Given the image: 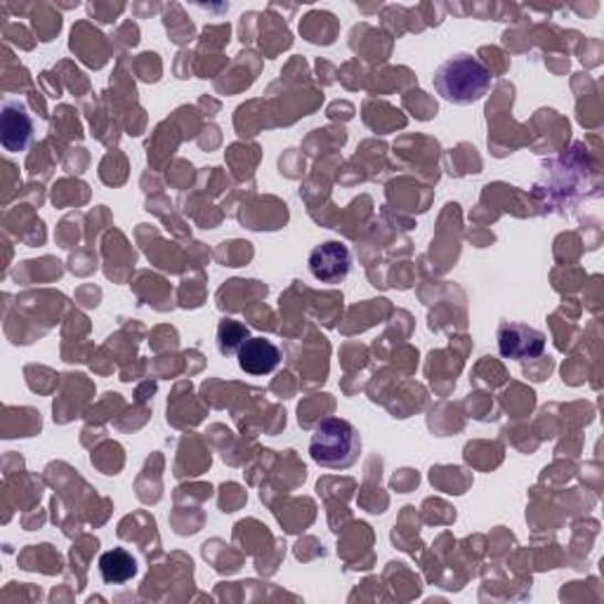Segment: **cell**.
Returning a JSON list of instances; mask_svg holds the SVG:
<instances>
[{
  "instance_id": "obj_1",
  "label": "cell",
  "mask_w": 604,
  "mask_h": 604,
  "mask_svg": "<svg viewBox=\"0 0 604 604\" xmlns=\"http://www.w3.org/2000/svg\"><path fill=\"white\" fill-rule=\"evenodd\" d=\"M491 83L489 66L468 53L444 60L433 74L435 93L456 107L475 105L491 91Z\"/></svg>"
},
{
  "instance_id": "obj_2",
  "label": "cell",
  "mask_w": 604,
  "mask_h": 604,
  "mask_svg": "<svg viewBox=\"0 0 604 604\" xmlns=\"http://www.w3.org/2000/svg\"><path fill=\"white\" fill-rule=\"evenodd\" d=\"M309 456L326 470H350L361 458L359 430L345 418H324L309 439Z\"/></svg>"
},
{
  "instance_id": "obj_3",
  "label": "cell",
  "mask_w": 604,
  "mask_h": 604,
  "mask_svg": "<svg viewBox=\"0 0 604 604\" xmlns=\"http://www.w3.org/2000/svg\"><path fill=\"white\" fill-rule=\"evenodd\" d=\"M309 272L317 282L338 286L348 279L352 272V253L342 241H324L309 253Z\"/></svg>"
},
{
  "instance_id": "obj_4",
  "label": "cell",
  "mask_w": 604,
  "mask_h": 604,
  "mask_svg": "<svg viewBox=\"0 0 604 604\" xmlns=\"http://www.w3.org/2000/svg\"><path fill=\"white\" fill-rule=\"evenodd\" d=\"M498 352L504 359L515 361L537 359L545 352V336L529 324L506 321L498 329Z\"/></svg>"
},
{
  "instance_id": "obj_5",
  "label": "cell",
  "mask_w": 604,
  "mask_h": 604,
  "mask_svg": "<svg viewBox=\"0 0 604 604\" xmlns=\"http://www.w3.org/2000/svg\"><path fill=\"white\" fill-rule=\"evenodd\" d=\"M0 142L6 151L22 153L33 142V118L20 99H6L0 112Z\"/></svg>"
},
{
  "instance_id": "obj_6",
  "label": "cell",
  "mask_w": 604,
  "mask_h": 604,
  "mask_svg": "<svg viewBox=\"0 0 604 604\" xmlns=\"http://www.w3.org/2000/svg\"><path fill=\"white\" fill-rule=\"evenodd\" d=\"M241 371L248 375H267L282 364V350L267 338H248L236 352Z\"/></svg>"
},
{
  "instance_id": "obj_7",
  "label": "cell",
  "mask_w": 604,
  "mask_h": 604,
  "mask_svg": "<svg viewBox=\"0 0 604 604\" xmlns=\"http://www.w3.org/2000/svg\"><path fill=\"white\" fill-rule=\"evenodd\" d=\"M99 576L109 585H124L137 576V560L126 548H114L99 555Z\"/></svg>"
},
{
  "instance_id": "obj_8",
  "label": "cell",
  "mask_w": 604,
  "mask_h": 604,
  "mask_svg": "<svg viewBox=\"0 0 604 604\" xmlns=\"http://www.w3.org/2000/svg\"><path fill=\"white\" fill-rule=\"evenodd\" d=\"M248 340V329L234 319H224L218 329V348L222 354H236Z\"/></svg>"
}]
</instances>
